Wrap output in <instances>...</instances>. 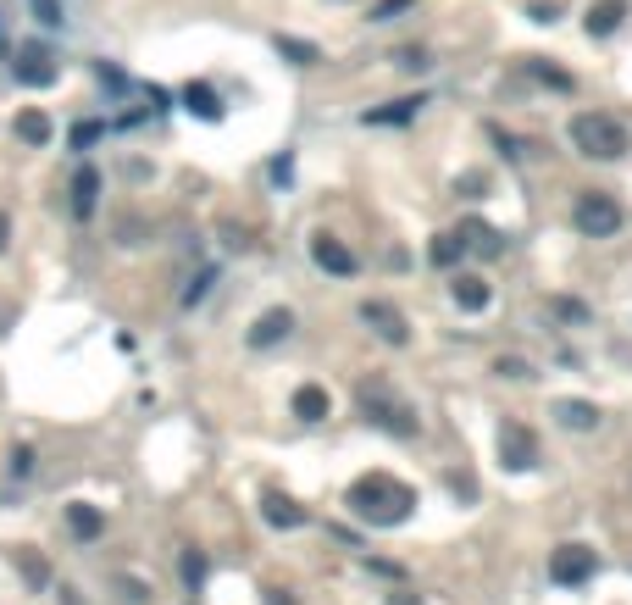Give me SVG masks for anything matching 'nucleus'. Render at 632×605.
Listing matches in <instances>:
<instances>
[{
    "mask_svg": "<svg viewBox=\"0 0 632 605\" xmlns=\"http://www.w3.org/2000/svg\"><path fill=\"white\" fill-rule=\"evenodd\" d=\"M95 200H100V173L83 167V173L73 178V217H95Z\"/></svg>",
    "mask_w": 632,
    "mask_h": 605,
    "instance_id": "16",
    "label": "nucleus"
},
{
    "mask_svg": "<svg viewBox=\"0 0 632 605\" xmlns=\"http://www.w3.org/2000/svg\"><path fill=\"white\" fill-rule=\"evenodd\" d=\"M117 589L128 594V600H144V583H134V578H117Z\"/></svg>",
    "mask_w": 632,
    "mask_h": 605,
    "instance_id": "33",
    "label": "nucleus"
},
{
    "mask_svg": "<svg viewBox=\"0 0 632 605\" xmlns=\"http://www.w3.org/2000/svg\"><path fill=\"white\" fill-rule=\"evenodd\" d=\"M421 106H428V100H421V95H405V100H389V106L383 112H366V122H411Z\"/></svg>",
    "mask_w": 632,
    "mask_h": 605,
    "instance_id": "19",
    "label": "nucleus"
},
{
    "mask_svg": "<svg viewBox=\"0 0 632 605\" xmlns=\"http://www.w3.org/2000/svg\"><path fill=\"white\" fill-rule=\"evenodd\" d=\"M527 73H533V78H543V83H550V89H572V73L550 67V61H527Z\"/></svg>",
    "mask_w": 632,
    "mask_h": 605,
    "instance_id": "25",
    "label": "nucleus"
},
{
    "mask_svg": "<svg viewBox=\"0 0 632 605\" xmlns=\"http://www.w3.org/2000/svg\"><path fill=\"white\" fill-rule=\"evenodd\" d=\"M17 78H23V83H50L56 78L50 50H23V56H17Z\"/></svg>",
    "mask_w": 632,
    "mask_h": 605,
    "instance_id": "18",
    "label": "nucleus"
},
{
    "mask_svg": "<svg viewBox=\"0 0 632 605\" xmlns=\"http://www.w3.org/2000/svg\"><path fill=\"white\" fill-rule=\"evenodd\" d=\"M361 322L377 333V339H383V345H411V322H405V311H399V306H389V300H366L361 306Z\"/></svg>",
    "mask_w": 632,
    "mask_h": 605,
    "instance_id": "7",
    "label": "nucleus"
},
{
    "mask_svg": "<svg viewBox=\"0 0 632 605\" xmlns=\"http://www.w3.org/2000/svg\"><path fill=\"white\" fill-rule=\"evenodd\" d=\"M67 528H73L78 539H100V533H105V516H100L95 506H83V500H73V506H67Z\"/></svg>",
    "mask_w": 632,
    "mask_h": 605,
    "instance_id": "17",
    "label": "nucleus"
},
{
    "mask_svg": "<svg viewBox=\"0 0 632 605\" xmlns=\"http://www.w3.org/2000/svg\"><path fill=\"white\" fill-rule=\"evenodd\" d=\"M550 411L560 416V428H572V433H588V428H599V406H594V400H555Z\"/></svg>",
    "mask_w": 632,
    "mask_h": 605,
    "instance_id": "15",
    "label": "nucleus"
},
{
    "mask_svg": "<svg viewBox=\"0 0 632 605\" xmlns=\"http://www.w3.org/2000/svg\"><path fill=\"white\" fill-rule=\"evenodd\" d=\"M572 222H577L582 239H610V234H621V206H616V195L588 190V195H577V206H572Z\"/></svg>",
    "mask_w": 632,
    "mask_h": 605,
    "instance_id": "4",
    "label": "nucleus"
},
{
    "mask_svg": "<svg viewBox=\"0 0 632 605\" xmlns=\"http://www.w3.org/2000/svg\"><path fill=\"white\" fill-rule=\"evenodd\" d=\"M411 506H416V494L389 472H366V477L350 484V511L372 528H399L411 516Z\"/></svg>",
    "mask_w": 632,
    "mask_h": 605,
    "instance_id": "1",
    "label": "nucleus"
},
{
    "mask_svg": "<svg viewBox=\"0 0 632 605\" xmlns=\"http://www.w3.org/2000/svg\"><path fill=\"white\" fill-rule=\"evenodd\" d=\"M621 23H627V0H594V6H588V17H582L588 39H610Z\"/></svg>",
    "mask_w": 632,
    "mask_h": 605,
    "instance_id": "11",
    "label": "nucleus"
},
{
    "mask_svg": "<svg viewBox=\"0 0 632 605\" xmlns=\"http://www.w3.org/2000/svg\"><path fill=\"white\" fill-rule=\"evenodd\" d=\"M311 261L322 267V273H333V278H355V267H361V261H355V250L344 239H333V234H316L311 239Z\"/></svg>",
    "mask_w": 632,
    "mask_h": 605,
    "instance_id": "8",
    "label": "nucleus"
},
{
    "mask_svg": "<svg viewBox=\"0 0 632 605\" xmlns=\"http://www.w3.org/2000/svg\"><path fill=\"white\" fill-rule=\"evenodd\" d=\"M183 578H189V583H200V578H205V555H200V550H189V555H183Z\"/></svg>",
    "mask_w": 632,
    "mask_h": 605,
    "instance_id": "30",
    "label": "nucleus"
},
{
    "mask_svg": "<svg viewBox=\"0 0 632 605\" xmlns=\"http://www.w3.org/2000/svg\"><path fill=\"white\" fill-rule=\"evenodd\" d=\"M450 295H455V306L460 311H489V300H494V289H489V278L482 273H455V283H450Z\"/></svg>",
    "mask_w": 632,
    "mask_h": 605,
    "instance_id": "10",
    "label": "nucleus"
},
{
    "mask_svg": "<svg viewBox=\"0 0 632 605\" xmlns=\"http://www.w3.org/2000/svg\"><path fill=\"white\" fill-rule=\"evenodd\" d=\"M278 50H283L289 61H300V67H311V61H322V50H316V45H305V39H283V34H278Z\"/></svg>",
    "mask_w": 632,
    "mask_h": 605,
    "instance_id": "23",
    "label": "nucleus"
},
{
    "mask_svg": "<svg viewBox=\"0 0 632 605\" xmlns=\"http://www.w3.org/2000/svg\"><path fill=\"white\" fill-rule=\"evenodd\" d=\"M289 333H294V311H289V306H272V311H261V317L250 322L244 339H250V350H266V345L289 339Z\"/></svg>",
    "mask_w": 632,
    "mask_h": 605,
    "instance_id": "9",
    "label": "nucleus"
},
{
    "mask_svg": "<svg viewBox=\"0 0 632 605\" xmlns=\"http://www.w3.org/2000/svg\"><path fill=\"white\" fill-rule=\"evenodd\" d=\"M17 134H23L28 144H45L50 139V117L45 112H23V117H17Z\"/></svg>",
    "mask_w": 632,
    "mask_h": 605,
    "instance_id": "21",
    "label": "nucleus"
},
{
    "mask_svg": "<svg viewBox=\"0 0 632 605\" xmlns=\"http://www.w3.org/2000/svg\"><path fill=\"white\" fill-rule=\"evenodd\" d=\"M183 100H189V112H200V117H217V112H222V106H217V95H211L205 83H189Z\"/></svg>",
    "mask_w": 632,
    "mask_h": 605,
    "instance_id": "22",
    "label": "nucleus"
},
{
    "mask_svg": "<svg viewBox=\"0 0 632 605\" xmlns=\"http://www.w3.org/2000/svg\"><path fill=\"white\" fill-rule=\"evenodd\" d=\"M211 283H217V273H200L195 283L183 289V306H195V300H205V289H211Z\"/></svg>",
    "mask_w": 632,
    "mask_h": 605,
    "instance_id": "29",
    "label": "nucleus"
},
{
    "mask_svg": "<svg viewBox=\"0 0 632 605\" xmlns=\"http://www.w3.org/2000/svg\"><path fill=\"white\" fill-rule=\"evenodd\" d=\"M272 605H289V600H283V594H272Z\"/></svg>",
    "mask_w": 632,
    "mask_h": 605,
    "instance_id": "35",
    "label": "nucleus"
},
{
    "mask_svg": "<svg viewBox=\"0 0 632 605\" xmlns=\"http://www.w3.org/2000/svg\"><path fill=\"white\" fill-rule=\"evenodd\" d=\"M494 372H499V378H511V384H527V378H533V367H527L521 356H499Z\"/></svg>",
    "mask_w": 632,
    "mask_h": 605,
    "instance_id": "27",
    "label": "nucleus"
},
{
    "mask_svg": "<svg viewBox=\"0 0 632 605\" xmlns=\"http://www.w3.org/2000/svg\"><path fill=\"white\" fill-rule=\"evenodd\" d=\"M499 462L511 472H533L538 467V433L527 423H499Z\"/></svg>",
    "mask_w": 632,
    "mask_h": 605,
    "instance_id": "5",
    "label": "nucleus"
},
{
    "mask_svg": "<svg viewBox=\"0 0 632 605\" xmlns=\"http://www.w3.org/2000/svg\"><path fill=\"white\" fill-rule=\"evenodd\" d=\"M383 605H421V594H411V589H394Z\"/></svg>",
    "mask_w": 632,
    "mask_h": 605,
    "instance_id": "32",
    "label": "nucleus"
},
{
    "mask_svg": "<svg viewBox=\"0 0 632 605\" xmlns=\"http://www.w3.org/2000/svg\"><path fill=\"white\" fill-rule=\"evenodd\" d=\"M594 550L588 545H560V550H550V583H560V589H577V583H588L594 578Z\"/></svg>",
    "mask_w": 632,
    "mask_h": 605,
    "instance_id": "6",
    "label": "nucleus"
},
{
    "mask_svg": "<svg viewBox=\"0 0 632 605\" xmlns=\"http://www.w3.org/2000/svg\"><path fill=\"white\" fill-rule=\"evenodd\" d=\"M95 134H100L95 122H89V128H83V122H78V128H73V144H78V151H83V144H95Z\"/></svg>",
    "mask_w": 632,
    "mask_h": 605,
    "instance_id": "31",
    "label": "nucleus"
},
{
    "mask_svg": "<svg viewBox=\"0 0 632 605\" xmlns=\"http://www.w3.org/2000/svg\"><path fill=\"white\" fill-rule=\"evenodd\" d=\"M328 411H333V394L322 384H300V389H294V416H300V423H322Z\"/></svg>",
    "mask_w": 632,
    "mask_h": 605,
    "instance_id": "14",
    "label": "nucleus"
},
{
    "mask_svg": "<svg viewBox=\"0 0 632 605\" xmlns=\"http://www.w3.org/2000/svg\"><path fill=\"white\" fill-rule=\"evenodd\" d=\"M416 0H377L372 6V23H389V17H399V12H411Z\"/></svg>",
    "mask_w": 632,
    "mask_h": 605,
    "instance_id": "28",
    "label": "nucleus"
},
{
    "mask_svg": "<svg viewBox=\"0 0 632 605\" xmlns=\"http://www.w3.org/2000/svg\"><path fill=\"white\" fill-rule=\"evenodd\" d=\"M550 311H555L560 322H572V328H582V322H588V306H582V300H566V295H555V300H550Z\"/></svg>",
    "mask_w": 632,
    "mask_h": 605,
    "instance_id": "24",
    "label": "nucleus"
},
{
    "mask_svg": "<svg viewBox=\"0 0 632 605\" xmlns=\"http://www.w3.org/2000/svg\"><path fill=\"white\" fill-rule=\"evenodd\" d=\"M6 250H12V217L0 212V256H6Z\"/></svg>",
    "mask_w": 632,
    "mask_h": 605,
    "instance_id": "34",
    "label": "nucleus"
},
{
    "mask_svg": "<svg viewBox=\"0 0 632 605\" xmlns=\"http://www.w3.org/2000/svg\"><path fill=\"white\" fill-rule=\"evenodd\" d=\"M355 400H361V411H366V423L372 428H383V433H394V439H416L421 433V416H416V406L399 394L389 378H361L355 384Z\"/></svg>",
    "mask_w": 632,
    "mask_h": 605,
    "instance_id": "2",
    "label": "nucleus"
},
{
    "mask_svg": "<svg viewBox=\"0 0 632 605\" xmlns=\"http://www.w3.org/2000/svg\"><path fill=\"white\" fill-rule=\"evenodd\" d=\"M394 61H399V67H405V73H428V67H433V56L421 50V45H405V50H394Z\"/></svg>",
    "mask_w": 632,
    "mask_h": 605,
    "instance_id": "26",
    "label": "nucleus"
},
{
    "mask_svg": "<svg viewBox=\"0 0 632 605\" xmlns=\"http://www.w3.org/2000/svg\"><path fill=\"white\" fill-rule=\"evenodd\" d=\"M261 516H266L272 528H305V523H311V511L294 506L289 494H266V500H261Z\"/></svg>",
    "mask_w": 632,
    "mask_h": 605,
    "instance_id": "13",
    "label": "nucleus"
},
{
    "mask_svg": "<svg viewBox=\"0 0 632 605\" xmlns=\"http://www.w3.org/2000/svg\"><path fill=\"white\" fill-rule=\"evenodd\" d=\"M460 239H466V250H477V256H505V234H499V228H489L482 217H466V222H460Z\"/></svg>",
    "mask_w": 632,
    "mask_h": 605,
    "instance_id": "12",
    "label": "nucleus"
},
{
    "mask_svg": "<svg viewBox=\"0 0 632 605\" xmlns=\"http://www.w3.org/2000/svg\"><path fill=\"white\" fill-rule=\"evenodd\" d=\"M428 256H433V267H455L460 256H466V239H460V234H438Z\"/></svg>",
    "mask_w": 632,
    "mask_h": 605,
    "instance_id": "20",
    "label": "nucleus"
},
{
    "mask_svg": "<svg viewBox=\"0 0 632 605\" xmlns=\"http://www.w3.org/2000/svg\"><path fill=\"white\" fill-rule=\"evenodd\" d=\"M572 144L582 156H599V161H621L632 151V134L621 128L616 117H605V112H582L572 117Z\"/></svg>",
    "mask_w": 632,
    "mask_h": 605,
    "instance_id": "3",
    "label": "nucleus"
}]
</instances>
